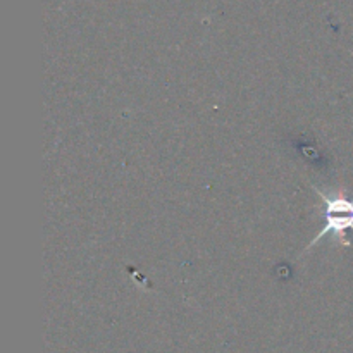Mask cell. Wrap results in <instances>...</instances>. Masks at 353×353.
Wrapping results in <instances>:
<instances>
[{"label":"cell","mask_w":353,"mask_h":353,"mask_svg":"<svg viewBox=\"0 0 353 353\" xmlns=\"http://www.w3.org/2000/svg\"><path fill=\"white\" fill-rule=\"evenodd\" d=\"M314 192L323 199L324 205H326V212H324L326 226L323 228V231L316 234V238L310 241L309 248L305 252L316 247L317 241L323 240L326 234L334 236V240L340 241L343 247H350L352 241L348 240L347 233L353 231V200L345 199V196H327L319 188H314Z\"/></svg>","instance_id":"cell-1"}]
</instances>
